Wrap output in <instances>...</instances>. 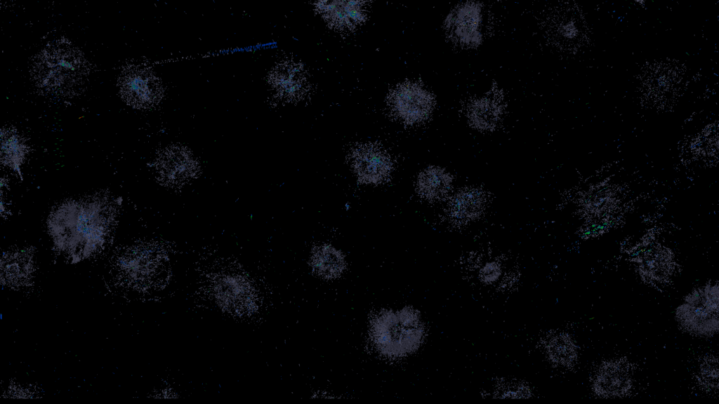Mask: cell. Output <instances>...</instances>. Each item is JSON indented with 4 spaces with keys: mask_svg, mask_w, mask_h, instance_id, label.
<instances>
[{
    "mask_svg": "<svg viewBox=\"0 0 719 404\" xmlns=\"http://www.w3.org/2000/svg\"><path fill=\"white\" fill-rule=\"evenodd\" d=\"M119 203L98 192L66 200L53 208L47 228L55 246L73 260H81L104 247L115 230Z\"/></svg>",
    "mask_w": 719,
    "mask_h": 404,
    "instance_id": "6da1fadb",
    "label": "cell"
},
{
    "mask_svg": "<svg viewBox=\"0 0 719 404\" xmlns=\"http://www.w3.org/2000/svg\"><path fill=\"white\" fill-rule=\"evenodd\" d=\"M90 73L84 53L68 39L48 43L34 57L31 78L46 95L70 98L80 93Z\"/></svg>",
    "mask_w": 719,
    "mask_h": 404,
    "instance_id": "7a4b0ae2",
    "label": "cell"
},
{
    "mask_svg": "<svg viewBox=\"0 0 719 404\" xmlns=\"http://www.w3.org/2000/svg\"><path fill=\"white\" fill-rule=\"evenodd\" d=\"M372 337L383 354L402 356L418 348L423 339L419 316L412 310L385 312L371 327Z\"/></svg>",
    "mask_w": 719,
    "mask_h": 404,
    "instance_id": "3957f363",
    "label": "cell"
},
{
    "mask_svg": "<svg viewBox=\"0 0 719 404\" xmlns=\"http://www.w3.org/2000/svg\"><path fill=\"white\" fill-rule=\"evenodd\" d=\"M679 325L691 334L710 336L718 330V286L708 284L686 297L676 311Z\"/></svg>",
    "mask_w": 719,
    "mask_h": 404,
    "instance_id": "277c9868",
    "label": "cell"
},
{
    "mask_svg": "<svg viewBox=\"0 0 719 404\" xmlns=\"http://www.w3.org/2000/svg\"><path fill=\"white\" fill-rule=\"evenodd\" d=\"M117 86L124 102L138 109H148L157 105L164 96L159 78L146 67L129 65L121 71Z\"/></svg>",
    "mask_w": 719,
    "mask_h": 404,
    "instance_id": "5b68a950",
    "label": "cell"
},
{
    "mask_svg": "<svg viewBox=\"0 0 719 404\" xmlns=\"http://www.w3.org/2000/svg\"><path fill=\"white\" fill-rule=\"evenodd\" d=\"M433 97L420 84L405 81L390 90L387 103L394 116L405 123H418L428 117Z\"/></svg>",
    "mask_w": 719,
    "mask_h": 404,
    "instance_id": "8992f818",
    "label": "cell"
},
{
    "mask_svg": "<svg viewBox=\"0 0 719 404\" xmlns=\"http://www.w3.org/2000/svg\"><path fill=\"white\" fill-rule=\"evenodd\" d=\"M350 161L357 179L365 184H378L385 180L393 168L388 154L373 144L356 147L351 152Z\"/></svg>",
    "mask_w": 719,
    "mask_h": 404,
    "instance_id": "52a82bcc",
    "label": "cell"
},
{
    "mask_svg": "<svg viewBox=\"0 0 719 404\" xmlns=\"http://www.w3.org/2000/svg\"><path fill=\"white\" fill-rule=\"evenodd\" d=\"M268 82L281 100H301L309 90V83L303 65L293 60L277 63L269 72Z\"/></svg>",
    "mask_w": 719,
    "mask_h": 404,
    "instance_id": "ba28073f",
    "label": "cell"
},
{
    "mask_svg": "<svg viewBox=\"0 0 719 404\" xmlns=\"http://www.w3.org/2000/svg\"><path fill=\"white\" fill-rule=\"evenodd\" d=\"M633 386V371L631 365L623 359L608 361L595 371L592 388L593 392L602 398L623 397Z\"/></svg>",
    "mask_w": 719,
    "mask_h": 404,
    "instance_id": "9c48e42d",
    "label": "cell"
},
{
    "mask_svg": "<svg viewBox=\"0 0 719 404\" xmlns=\"http://www.w3.org/2000/svg\"><path fill=\"white\" fill-rule=\"evenodd\" d=\"M367 3L364 1H319L314 5L332 29L350 32L365 22Z\"/></svg>",
    "mask_w": 719,
    "mask_h": 404,
    "instance_id": "30bf717a",
    "label": "cell"
},
{
    "mask_svg": "<svg viewBox=\"0 0 719 404\" xmlns=\"http://www.w3.org/2000/svg\"><path fill=\"white\" fill-rule=\"evenodd\" d=\"M197 163L192 153L182 146H170L161 151L154 161L159 178L171 183L185 180L197 170Z\"/></svg>",
    "mask_w": 719,
    "mask_h": 404,
    "instance_id": "8fae6325",
    "label": "cell"
},
{
    "mask_svg": "<svg viewBox=\"0 0 719 404\" xmlns=\"http://www.w3.org/2000/svg\"><path fill=\"white\" fill-rule=\"evenodd\" d=\"M214 292L218 302L231 311L249 309L251 303L249 283L237 276L227 275L216 281Z\"/></svg>",
    "mask_w": 719,
    "mask_h": 404,
    "instance_id": "7c38bea8",
    "label": "cell"
},
{
    "mask_svg": "<svg viewBox=\"0 0 719 404\" xmlns=\"http://www.w3.org/2000/svg\"><path fill=\"white\" fill-rule=\"evenodd\" d=\"M29 154V146L18 131L11 126L1 130V163L21 177L20 168Z\"/></svg>",
    "mask_w": 719,
    "mask_h": 404,
    "instance_id": "4fadbf2b",
    "label": "cell"
},
{
    "mask_svg": "<svg viewBox=\"0 0 719 404\" xmlns=\"http://www.w3.org/2000/svg\"><path fill=\"white\" fill-rule=\"evenodd\" d=\"M310 264L317 276L334 279L343 274L346 262L343 252L331 245L323 244L312 250Z\"/></svg>",
    "mask_w": 719,
    "mask_h": 404,
    "instance_id": "5bb4252c",
    "label": "cell"
},
{
    "mask_svg": "<svg viewBox=\"0 0 719 404\" xmlns=\"http://www.w3.org/2000/svg\"><path fill=\"white\" fill-rule=\"evenodd\" d=\"M640 270L646 278L661 281L672 270V258L666 249L652 246L644 252L640 262Z\"/></svg>",
    "mask_w": 719,
    "mask_h": 404,
    "instance_id": "9a60e30c",
    "label": "cell"
},
{
    "mask_svg": "<svg viewBox=\"0 0 719 404\" xmlns=\"http://www.w3.org/2000/svg\"><path fill=\"white\" fill-rule=\"evenodd\" d=\"M451 180L440 168H428L422 172L417 182L421 195L428 199H438L449 191Z\"/></svg>",
    "mask_w": 719,
    "mask_h": 404,
    "instance_id": "2e32d148",
    "label": "cell"
},
{
    "mask_svg": "<svg viewBox=\"0 0 719 404\" xmlns=\"http://www.w3.org/2000/svg\"><path fill=\"white\" fill-rule=\"evenodd\" d=\"M552 360L561 366L573 365L577 359L578 349L573 339L567 334L555 336L550 344Z\"/></svg>",
    "mask_w": 719,
    "mask_h": 404,
    "instance_id": "e0dca14e",
    "label": "cell"
},
{
    "mask_svg": "<svg viewBox=\"0 0 719 404\" xmlns=\"http://www.w3.org/2000/svg\"><path fill=\"white\" fill-rule=\"evenodd\" d=\"M483 201L476 191H466L457 195L452 203L453 215L459 219H471L482 208Z\"/></svg>",
    "mask_w": 719,
    "mask_h": 404,
    "instance_id": "ac0fdd59",
    "label": "cell"
},
{
    "mask_svg": "<svg viewBox=\"0 0 719 404\" xmlns=\"http://www.w3.org/2000/svg\"><path fill=\"white\" fill-rule=\"evenodd\" d=\"M615 199L616 196L612 190L602 189L587 196L585 208L590 215H602L613 207Z\"/></svg>",
    "mask_w": 719,
    "mask_h": 404,
    "instance_id": "d6986e66",
    "label": "cell"
},
{
    "mask_svg": "<svg viewBox=\"0 0 719 404\" xmlns=\"http://www.w3.org/2000/svg\"><path fill=\"white\" fill-rule=\"evenodd\" d=\"M701 376L705 382H708V385L713 386H714V382L718 383V369L717 360L715 363L713 359L705 362L701 368Z\"/></svg>",
    "mask_w": 719,
    "mask_h": 404,
    "instance_id": "ffe728a7",
    "label": "cell"
},
{
    "mask_svg": "<svg viewBox=\"0 0 719 404\" xmlns=\"http://www.w3.org/2000/svg\"><path fill=\"white\" fill-rule=\"evenodd\" d=\"M475 118L478 120L479 123H489L492 122V115L494 114L492 105L488 102H480L475 109Z\"/></svg>",
    "mask_w": 719,
    "mask_h": 404,
    "instance_id": "44dd1931",
    "label": "cell"
},
{
    "mask_svg": "<svg viewBox=\"0 0 719 404\" xmlns=\"http://www.w3.org/2000/svg\"><path fill=\"white\" fill-rule=\"evenodd\" d=\"M500 269L496 263H489L482 269V275L485 280H494L498 278Z\"/></svg>",
    "mask_w": 719,
    "mask_h": 404,
    "instance_id": "7402d4cb",
    "label": "cell"
}]
</instances>
